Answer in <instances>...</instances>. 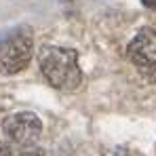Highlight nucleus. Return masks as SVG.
<instances>
[{
    "instance_id": "4",
    "label": "nucleus",
    "mask_w": 156,
    "mask_h": 156,
    "mask_svg": "<svg viewBox=\"0 0 156 156\" xmlns=\"http://www.w3.org/2000/svg\"><path fill=\"white\" fill-rule=\"evenodd\" d=\"M127 57L141 70H156V30L141 27L127 47Z\"/></svg>"
},
{
    "instance_id": "2",
    "label": "nucleus",
    "mask_w": 156,
    "mask_h": 156,
    "mask_svg": "<svg viewBox=\"0 0 156 156\" xmlns=\"http://www.w3.org/2000/svg\"><path fill=\"white\" fill-rule=\"evenodd\" d=\"M34 57V40L27 34H15L0 42V74L13 76L27 68Z\"/></svg>"
},
{
    "instance_id": "1",
    "label": "nucleus",
    "mask_w": 156,
    "mask_h": 156,
    "mask_svg": "<svg viewBox=\"0 0 156 156\" xmlns=\"http://www.w3.org/2000/svg\"><path fill=\"white\" fill-rule=\"evenodd\" d=\"M38 66L42 76L57 91L74 93L82 84V72L78 68V51L74 49L44 44L38 51Z\"/></svg>"
},
{
    "instance_id": "5",
    "label": "nucleus",
    "mask_w": 156,
    "mask_h": 156,
    "mask_svg": "<svg viewBox=\"0 0 156 156\" xmlns=\"http://www.w3.org/2000/svg\"><path fill=\"white\" fill-rule=\"evenodd\" d=\"M0 156H47L42 148L38 146H17V144H11V141H0Z\"/></svg>"
},
{
    "instance_id": "3",
    "label": "nucleus",
    "mask_w": 156,
    "mask_h": 156,
    "mask_svg": "<svg viewBox=\"0 0 156 156\" xmlns=\"http://www.w3.org/2000/svg\"><path fill=\"white\" fill-rule=\"evenodd\" d=\"M2 133L6 135V141L17 146H36L42 135V122L34 112H17L9 114L2 120Z\"/></svg>"
},
{
    "instance_id": "6",
    "label": "nucleus",
    "mask_w": 156,
    "mask_h": 156,
    "mask_svg": "<svg viewBox=\"0 0 156 156\" xmlns=\"http://www.w3.org/2000/svg\"><path fill=\"white\" fill-rule=\"evenodd\" d=\"M141 2H144V6H148V9L156 11V0H141Z\"/></svg>"
}]
</instances>
